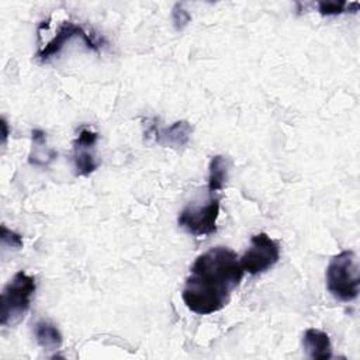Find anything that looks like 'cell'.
Here are the masks:
<instances>
[{"label": "cell", "mask_w": 360, "mask_h": 360, "mask_svg": "<svg viewBox=\"0 0 360 360\" xmlns=\"http://www.w3.org/2000/svg\"><path fill=\"white\" fill-rule=\"evenodd\" d=\"M98 134L90 128H82L73 142V148H89L91 149L97 142Z\"/></svg>", "instance_id": "4fadbf2b"}, {"label": "cell", "mask_w": 360, "mask_h": 360, "mask_svg": "<svg viewBox=\"0 0 360 360\" xmlns=\"http://www.w3.org/2000/svg\"><path fill=\"white\" fill-rule=\"evenodd\" d=\"M1 243H3V246H10L14 249L22 248L21 236L18 233L7 229L6 225H1Z\"/></svg>", "instance_id": "9a60e30c"}, {"label": "cell", "mask_w": 360, "mask_h": 360, "mask_svg": "<svg viewBox=\"0 0 360 360\" xmlns=\"http://www.w3.org/2000/svg\"><path fill=\"white\" fill-rule=\"evenodd\" d=\"M350 6H352V3L347 6L346 1H319L318 11L322 15H338V14L346 13V10Z\"/></svg>", "instance_id": "7c38bea8"}, {"label": "cell", "mask_w": 360, "mask_h": 360, "mask_svg": "<svg viewBox=\"0 0 360 360\" xmlns=\"http://www.w3.org/2000/svg\"><path fill=\"white\" fill-rule=\"evenodd\" d=\"M239 256L229 248L215 246L201 253L190 267L181 298L198 315H210L225 308L232 291L243 277Z\"/></svg>", "instance_id": "6da1fadb"}, {"label": "cell", "mask_w": 360, "mask_h": 360, "mask_svg": "<svg viewBox=\"0 0 360 360\" xmlns=\"http://www.w3.org/2000/svg\"><path fill=\"white\" fill-rule=\"evenodd\" d=\"M172 18H173V24H174V28L177 31H181L191 20V15L190 13L183 7V4L180 3H176L173 10H172Z\"/></svg>", "instance_id": "5bb4252c"}, {"label": "cell", "mask_w": 360, "mask_h": 360, "mask_svg": "<svg viewBox=\"0 0 360 360\" xmlns=\"http://www.w3.org/2000/svg\"><path fill=\"white\" fill-rule=\"evenodd\" d=\"M302 345L305 353L314 360H328L332 357V345L326 332L309 328L304 332Z\"/></svg>", "instance_id": "52a82bcc"}, {"label": "cell", "mask_w": 360, "mask_h": 360, "mask_svg": "<svg viewBox=\"0 0 360 360\" xmlns=\"http://www.w3.org/2000/svg\"><path fill=\"white\" fill-rule=\"evenodd\" d=\"M193 132V127L187 121H176L169 127L155 129V139L162 146L181 148L187 145Z\"/></svg>", "instance_id": "ba28073f"}, {"label": "cell", "mask_w": 360, "mask_h": 360, "mask_svg": "<svg viewBox=\"0 0 360 360\" xmlns=\"http://www.w3.org/2000/svg\"><path fill=\"white\" fill-rule=\"evenodd\" d=\"M73 162H75V172L76 176H89L93 173L98 163L93 153H90L89 148H73Z\"/></svg>", "instance_id": "8fae6325"}, {"label": "cell", "mask_w": 360, "mask_h": 360, "mask_svg": "<svg viewBox=\"0 0 360 360\" xmlns=\"http://www.w3.org/2000/svg\"><path fill=\"white\" fill-rule=\"evenodd\" d=\"M229 172V160L221 155L211 158L208 165V191L210 197L224 190Z\"/></svg>", "instance_id": "9c48e42d"}, {"label": "cell", "mask_w": 360, "mask_h": 360, "mask_svg": "<svg viewBox=\"0 0 360 360\" xmlns=\"http://www.w3.org/2000/svg\"><path fill=\"white\" fill-rule=\"evenodd\" d=\"M80 38L84 45L94 51V52H98L100 49V42L96 39L94 35L89 34L82 25L79 24H75L72 21H63L59 27V30L56 31L55 37L44 46L41 48L38 52H37V58L41 60V62H48L51 58L59 55V52L62 51V48L65 46V44L68 41H70L72 38Z\"/></svg>", "instance_id": "8992f818"}, {"label": "cell", "mask_w": 360, "mask_h": 360, "mask_svg": "<svg viewBox=\"0 0 360 360\" xmlns=\"http://www.w3.org/2000/svg\"><path fill=\"white\" fill-rule=\"evenodd\" d=\"M35 278L25 271H17L4 285L0 301V323L1 326H14L30 309L31 298L35 292Z\"/></svg>", "instance_id": "7a4b0ae2"}, {"label": "cell", "mask_w": 360, "mask_h": 360, "mask_svg": "<svg viewBox=\"0 0 360 360\" xmlns=\"http://www.w3.org/2000/svg\"><path fill=\"white\" fill-rule=\"evenodd\" d=\"M326 285L339 301L350 302L359 297L360 274L353 250H343L330 259L326 267Z\"/></svg>", "instance_id": "3957f363"}, {"label": "cell", "mask_w": 360, "mask_h": 360, "mask_svg": "<svg viewBox=\"0 0 360 360\" xmlns=\"http://www.w3.org/2000/svg\"><path fill=\"white\" fill-rule=\"evenodd\" d=\"M280 259V246L267 233L259 232L250 238V246L239 257L243 271L257 276L271 269Z\"/></svg>", "instance_id": "277c9868"}, {"label": "cell", "mask_w": 360, "mask_h": 360, "mask_svg": "<svg viewBox=\"0 0 360 360\" xmlns=\"http://www.w3.org/2000/svg\"><path fill=\"white\" fill-rule=\"evenodd\" d=\"M34 336L37 343L45 350H56L63 342L60 330L56 328V325L46 319H39L35 323Z\"/></svg>", "instance_id": "30bf717a"}, {"label": "cell", "mask_w": 360, "mask_h": 360, "mask_svg": "<svg viewBox=\"0 0 360 360\" xmlns=\"http://www.w3.org/2000/svg\"><path fill=\"white\" fill-rule=\"evenodd\" d=\"M221 198L211 195L204 205H188L177 217V224L194 236H207L217 231Z\"/></svg>", "instance_id": "5b68a950"}]
</instances>
